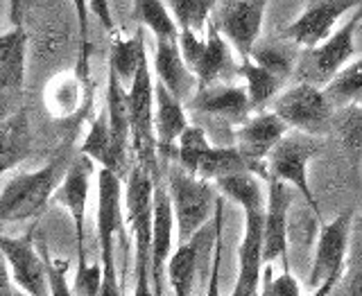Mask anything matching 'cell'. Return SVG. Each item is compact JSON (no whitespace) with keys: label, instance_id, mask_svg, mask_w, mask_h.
<instances>
[{"label":"cell","instance_id":"52a82bcc","mask_svg":"<svg viewBox=\"0 0 362 296\" xmlns=\"http://www.w3.org/2000/svg\"><path fill=\"white\" fill-rule=\"evenodd\" d=\"M322 150H324V143L320 136L290 129L267 156V174L286 181L292 188H297L303 195L305 203L310 206V211L315 213L317 222H322V211L313 195V188L308 181V165Z\"/></svg>","mask_w":362,"mask_h":296},{"label":"cell","instance_id":"2e32d148","mask_svg":"<svg viewBox=\"0 0 362 296\" xmlns=\"http://www.w3.org/2000/svg\"><path fill=\"white\" fill-rule=\"evenodd\" d=\"M34 229L21 235V237H9L0 233V254L5 256L11 278H14L16 285L30 294V296H43L50 294L48 288V278H45V265L39 247L34 244Z\"/></svg>","mask_w":362,"mask_h":296},{"label":"cell","instance_id":"e575fe53","mask_svg":"<svg viewBox=\"0 0 362 296\" xmlns=\"http://www.w3.org/2000/svg\"><path fill=\"white\" fill-rule=\"evenodd\" d=\"M181 30L204 34L218 0H163Z\"/></svg>","mask_w":362,"mask_h":296},{"label":"cell","instance_id":"ab89813d","mask_svg":"<svg viewBox=\"0 0 362 296\" xmlns=\"http://www.w3.org/2000/svg\"><path fill=\"white\" fill-rule=\"evenodd\" d=\"M269 265H265L263 274H265V283L260 285V294L265 296H299L301 288H299V280L292 276L290 269H283V274L276 278H269Z\"/></svg>","mask_w":362,"mask_h":296},{"label":"cell","instance_id":"f6af8a7d","mask_svg":"<svg viewBox=\"0 0 362 296\" xmlns=\"http://www.w3.org/2000/svg\"><path fill=\"white\" fill-rule=\"evenodd\" d=\"M0 20H3V0H0Z\"/></svg>","mask_w":362,"mask_h":296},{"label":"cell","instance_id":"74e56055","mask_svg":"<svg viewBox=\"0 0 362 296\" xmlns=\"http://www.w3.org/2000/svg\"><path fill=\"white\" fill-rule=\"evenodd\" d=\"M77 25H79V59H77V73L88 79V54H90V34H88V18L90 7L88 0H73Z\"/></svg>","mask_w":362,"mask_h":296},{"label":"cell","instance_id":"3957f363","mask_svg":"<svg viewBox=\"0 0 362 296\" xmlns=\"http://www.w3.org/2000/svg\"><path fill=\"white\" fill-rule=\"evenodd\" d=\"M124 190L122 177L107 167L98 170V244H100V263H102V292L100 296H118L122 294L118 269H116V237L122 235L124 226Z\"/></svg>","mask_w":362,"mask_h":296},{"label":"cell","instance_id":"1f68e13d","mask_svg":"<svg viewBox=\"0 0 362 296\" xmlns=\"http://www.w3.org/2000/svg\"><path fill=\"white\" fill-rule=\"evenodd\" d=\"M292 45V41H290ZM286 43H274V41H263L254 45L252 50V59L260 66H265L267 71H272L274 75H279L281 79H286L290 82L292 75H294V66H297V57H299V50L297 45L290 48Z\"/></svg>","mask_w":362,"mask_h":296},{"label":"cell","instance_id":"8fae6325","mask_svg":"<svg viewBox=\"0 0 362 296\" xmlns=\"http://www.w3.org/2000/svg\"><path fill=\"white\" fill-rule=\"evenodd\" d=\"M272 111L288 124L290 129L305 131L313 136H326L333 131L335 107L324 93V86L294 82L272 102Z\"/></svg>","mask_w":362,"mask_h":296},{"label":"cell","instance_id":"ac0fdd59","mask_svg":"<svg viewBox=\"0 0 362 296\" xmlns=\"http://www.w3.org/2000/svg\"><path fill=\"white\" fill-rule=\"evenodd\" d=\"M362 7V0H310L299 18L283 30V37L297 43L299 48H313L333 34L335 23L346 11Z\"/></svg>","mask_w":362,"mask_h":296},{"label":"cell","instance_id":"44dd1931","mask_svg":"<svg viewBox=\"0 0 362 296\" xmlns=\"http://www.w3.org/2000/svg\"><path fill=\"white\" fill-rule=\"evenodd\" d=\"M292 186L286 181L267 179L265 199V265L281 260L283 269H290L288 260V211L292 203Z\"/></svg>","mask_w":362,"mask_h":296},{"label":"cell","instance_id":"b9f144b4","mask_svg":"<svg viewBox=\"0 0 362 296\" xmlns=\"http://www.w3.org/2000/svg\"><path fill=\"white\" fill-rule=\"evenodd\" d=\"M88 7H90V14L105 25V30H109V32L116 30L113 28V14H111L109 0H88Z\"/></svg>","mask_w":362,"mask_h":296},{"label":"cell","instance_id":"7c38bea8","mask_svg":"<svg viewBox=\"0 0 362 296\" xmlns=\"http://www.w3.org/2000/svg\"><path fill=\"white\" fill-rule=\"evenodd\" d=\"M290 131L274 111H254L245 122L235 124L231 131L233 145L243 154L249 170L267 181V156L274 150L276 143Z\"/></svg>","mask_w":362,"mask_h":296},{"label":"cell","instance_id":"f1b7e54d","mask_svg":"<svg viewBox=\"0 0 362 296\" xmlns=\"http://www.w3.org/2000/svg\"><path fill=\"white\" fill-rule=\"evenodd\" d=\"M145 57V28L136 30L134 37H120V34H116L109 50V71L120 79L122 86H129Z\"/></svg>","mask_w":362,"mask_h":296},{"label":"cell","instance_id":"7402d4cb","mask_svg":"<svg viewBox=\"0 0 362 296\" xmlns=\"http://www.w3.org/2000/svg\"><path fill=\"white\" fill-rule=\"evenodd\" d=\"M86 88L88 79L79 75L77 68L50 77L43 88V107L48 116L54 120H73L75 116H84L90 102Z\"/></svg>","mask_w":362,"mask_h":296},{"label":"cell","instance_id":"8d00e7d4","mask_svg":"<svg viewBox=\"0 0 362 296\" xmlns=\"http://www.w3.org/2000/svg\"><path fill=\"white\" fill-rule=\"evenodd\" d=\"M39 251H41V258H43V265H45V278H48L50 294L52 296H71L73 288L68 285V278H66L68 269H71V263H68V260L50 256L45 242L39 244Z\"/></svg>","mask_w":362,"mask_h":296},{"label":"cell","instance_id":"cb8c5ba5","mask_svg":"<svg viewBox=\"0 0 362 296\" xmlns=\"http://www.w3.org/2000/svg\"><path fill=\"white\" fill-rule=\"evenodd\" d=\"M188 127L186 105L168 90L163 82L154 79V131L158 143V156L175 158L177 141Z\"/></svg>","mask_w":362,"mask_h":296},{"label":"cell","instance_id":"7bdbcfd3","mask_svg":"<svg viewBox=\"0 0 362 296\" xmlns=\"http://www.w3.org/2000/svg\"><path fill=\"white\" fill-rule=\"evenodd\" d=\"M7 260L0 254V296H11L16 294V290L11 288V271H7Z\"/></svg>","mask_w":362,"mask_h":296},{"label":"cell","instance_id":"60d3db41","mask_svg":"<svg viewBox=\"0 0 362 296\" xmlns=\"http://www.w3.org/2000/svg\"><path fill=\"white\" fill-rule=\"evenodd\" d=\"M39 0H9V23L14 28L25 25L28 14L34 9Z\"/></svg>","mask_w":362,"mask_h":296},{"label":"cell","instance_id":"6da1fadb","mask_svg":"<svg viewBox=\"0 0 362 296\" xmlns=\"http://www.w3.org/2000/svg\"><path fill=\"white\" fill-rule=\"evenodd\" d=\"M73 141H66L43 167L11 177L0 192V222L37 220L48 211L57 186L73 163Z\"/></svg>","mask_w":362,"mask_h":296},{"label":"cell","instance_id":"484cf974","mask_svg":"<svg viewBox=\"0 0 362 296\" xmlns=\"http://www.w3.org/2000/svg\"><path fill=\"white\" fill-rule=\"evenodd\" d=\"M32 152L30 118L28 111L21 109L14 116L0 120V177L23 163Z\"/></svg>","mask_w":362,"mask_h":296},{"label":"cell","instance_id":"30bf717a","mask_svg":"<svg viewBox=\"0 0 362 296\" xmlns=\"http://www.w3.org/2000/svg\"><path fill=\"white\" fill-rule=\"evenodd\" d=\"M351 222H354V208H346L331 222L322 224L308 276V285L317 296L333 294L337 283L342 280L349 256Z\"/></svg>","mask_w":362,"mask_h":296},{"label":"cell","instance_id":"d6a6232c","mask_svg":"<svg viewBox=\"0 0 362 296\" xmlns=\"http://www.w3.org/2000/svg\"><path fill=\"white\" fill-rule=\"evenodd\" d=\"M134 9L141 25L150 30L154 39H179L181 28L163 0H134Z\"/></svg>","mask_w":362,"mask_h":296},{"label":"cell","instance_id":"f546056e","mask_svg":"<svg viewBox=\"0 0 362 296\" xmlns=\"http://www.w3.org/2000/svg\"><path fill=\"white\" fill-rule=\"evenodd\" d=\"M333 131L337 134L354 167L362 165V102L337 107L333 113Z\"/></svg>","mask_w":362,"mask_h":296},{"label":"cell","instance_id":"5b68a950","mask_svg":"<svg viewBox=\"0 0 362 296\" xmlns=\"http://www.w3.org/2000/svg\"><path fill=\"white\" fill-rule=\"evenodd\" d=\"M177 41L188 68L197 77V88L240 79L238 77V66L240 64H235L233 59L231 43L224 39V34L218 30L213 18L209 20L204 34L181 30Z\"/></svg>","mask_w":362,"mask_h":296},{"label":"cell","instance_id":"603a6c76","mask_svg":"<svg viewBox=\"0 0 362 296\" xmlns=\"http://www.w3.org/2000/svg\"><path fill=\"white\" fill-rule=\"evenodd\" d=\"M154 75L184 105H188L190 97L197 93V77L188 68L177 39H156Z\"/></svg>","mask_w":362,"mask_h":296},{"label":"cell","instance_id":"d590c367","mask_svg":"<svg viewBox=\"0 0 362 296\" xmlns=\"http://www.w3.org/2000/svg\"><path fill=\"white\" fill-rule=\"evenodd\" d=\"M335 290L351 296H362V231H358L356 235V242L346 256L342 280L337 283Z\"/></svg>","mask_w":362,"mask_h":296},{"label":"cell","instance_id":"277c9868","mask_svg":"<svg viewBox=\"0 0 362 296\" xmlns=\"http://www.w3.org/2000/svg\"><path fill=\"white\" fill-rule=\"evenodd\" d=\"M165 184L173 199L175 220H177V240L186 242L195 235L204 224L218 211L220 195L213 188V181L197 174H190L175 158H168Z\"/></svg>","mask_w":362,"mask_h":296},{"label":"cell","instance_id":"9c48e42d","mask_svg":"<svg viewBox=\"0 0 362 296\" xmlns=\"http://www.w3.org/2000/svg\"><path fill=\"white\" fill-rule=\"evenodd\" d=\"M360 11L351 16L342 28L335 30L331 37L313 48H301L294 66V82H308L317 86H326L344 68L356 52V30L360 28Z\"/></svg>","mask_w":362,"mask_h":296},{"label":"cell","instance_id":"4316f807","mask_svg":"<svg viewBox=\"0 0 362 296\" xmlns=\"http://www.w3.org/2000/svg\"><path fill=\"white\" fill-rule=\"evenodd\" d=\"M28 32L14 28L0 34V90H21L25 84Z\"/></svg>","mask_w":362,"mask_h":296},{"label":"cell","instance_id":"d6986e66","mask_svg":"<svg viewBox=\"0 0 362 296\" xmlns=\"http://www.w3.org/2000/svg\"><path fill=\"white\" fill-rule=\"evenodd\" d=\"M175 235H177V220L173 199H170L168 184L161 179L154 181V222H152V267H150V280H152V294L161 296L165 294L163 288V274L168 258L175 251Z\"/></svg>","mask_w":362,"mask_h":296},{"label":"cell","instance_id":"5bb4252c","mask_svg":"<svg viewBox=\"0 0 362 296\" xmlns=\"http://www.w3.org/2000/svg\"><path fill=\"white\" fill-rule=\"evenodd\" d=\"M265 7L267 0H218V5H215L218 18L213 23L243 59L252 54L260 37Z\"/></svg>","mask_w":362,"mask_h":296},{"label":"cell","instance_id":"ffe728a7","mask_svg":"<svg viewBox=\"0 0 362 296\" xmlns=\"http://www.w3.org/2000/svg\"><path fill=\"white\" fill-rule=\"evenodd\" d=\"M188 111L202 113V116H211L226 122L233 129L235 124L245 122L254 113L252 100L247 95L245 84H211L197 88V93L190 97L186 105Z\"/></svg>","mask_w":362,"mask_h":296},{"label":"cell","instance_id":"d4e9b609","mask_svg":"<svg viewBox=\"0 0 362 296\" xmlns=\"http://www.w3.org/2000/svg\"><path fill=\"white\" fill-rule=\"evenodd\" d=\"M79 152L90 156L93 161L100 165V167H107L111 170V172L120 174L122 179H127L129 174V158H124L120 152L116 143H113L111 138V127H109V116H107V109L100 111L95 120L90 122V129L86 134V138L82 143V147H79Z\"/></svg>","mask_w":362,"mask_h":296},{"label":"cell","instance_id":"ee69618b","mask_svg":"<svg viewBox=\"0 0 362 296\" xmlns=\"http://www.w3.org/2000/svg\"><path fill=\"white\" fill-rule=\"evenodd\" d=\"M356 231H362V218L358 220V224H356Z\"/></svg>","mask_w":362,"mask_h":296},{"label":"cell","instance_id":"7a4b0ae2","mask_svg":"<svg viewBox=\"0 0 362 296\" xmlns=\"http://www.w3.org/2000/svg\"><path fill=\"white\" fill-rule=\"evenodd\" d=\"M124 222L134 237V294H152V222H154V179L134 163L124 179Z\"/></svg>","mask_w":362,"mask_h":296},{"label":"cell","instance_id":"4dcf8cb0","mask_svg":"<svg viewBox=\"0 0 362 296\" xmlns=\"http://www.w3.org/2000/svg\"><path fill=\"white\" fill-rule=\"evenodd\" d=\"M213 184L220 190L222 197H229L243 211H263L265 208V197H263V190H260L258 174L249 172V170L220 177V179H215Z\"/></svg>","mask_w":362,"mask_h":296},{"label":"cell","instance_id":"83f0119b","mask_svg":"<svg viewBox=\"0 0 362 296\" xmlns=\"http://www.w3.org/2000/svg\"><path fill=\"white\" fill-rule=\"evenodd\" d=\"M238 77L245 82L247 95L252 100L254 111H265L267 105L274 102V97L281 93V88L286 86V79H281L272 71H267L265 66L256 64L252 57L240 61L238 66Z\"/></svg>","mask_w":362,"mask_h":296},{"label":"cell","instance_id":"ba28073f","mask_svg":"<svg viewBox=\"0 0 362 296\" xmlns=\"http://www.w3.org/2000/svg\"><path fill=\"white\" fill-rule=\"evenodd\" d=\"M175 161L186 167L190 174H197L206 181H215L220 177L245 172L249 170L238 147L231 145H213L209 134L199 124H190L181 131L175 150ZM252 172V170H249Z\"/></svg>","mask_w":362,"mask_h":296},{"label":"cell","instance_id":"9a60e30c","mask_svg":"<svg viewBox=\"0 0 362 296\" xmlns=\"http://www.w3.org/2000/svg\"><path fill=\"white\" fill-rule=\"evenodd\" d=\"M222 195L218 199V211H215V226L209 229L206 224L190 237L186 242H179L175 247L173 256L168 258L165 274L168 283L177 296H188L195 290V280L199 274V260L204 254H209V247L218 240V235L222 233Z\"/></svg>","mask_w":362,"mask_h":296},{"label":"cell","instance_id":"e0dca14e","mask_svg":"<svg viewBox=\"0 0 362 296\" xmlns=\"http://www.w3.org/2000/svg\"><path fill=\"white\" fill-rule=\"evenodd\" d=\"M265 208L245 211V235L238 247V278L233 296L260 294L265 267Z\"/></svg>","mask_w":362,"mask_h":296},{"label":"cell","instance_id":"4fadbf2b","mask_svg":"<svg viewBox=\"0 0 362 296\" xmlns=\"http://www.w3.org/2000/svg\"><path fill=\"white\" fill-rule=\"evenodd\" d=\"M95 174V161L90 156L77 152L73 163L68 165L62 184L57 186L52 203L64 206L71 213L73 229H75V247H77V267H84L86 263V249H84V235H86V206H88V192H90V179Z\"/></svg>","mask_w":362,"mask_h":296},{"label":"cell","instance_id":"bcb514c9","mask_svg":"<svg viewBox=\"0 0 362 296\" xmlns=\"http://www.w3.org/2000/svg\"><path fill=\"white\" fill-rule=\"evenodd\" d=\"M358 11H360V18H362V7H358ZM360 25H362V23H360Z\"/></svg>","mask_w":362,"mask_h":296},{"label":"cell","instance_id":"836d02e7","mask_svg":"<svg viewBox=\"0 0 362 296\" xmlns=\"http://www.w3.org/2000/svg\"><path fill=\"white\" fill-rule=\"evenodd\" d=\"M324 93L331 100V105L344 107L351 102L362 100V59L339 68L337 75L324 86Z\"/></svg>","mask_w":362,"mask_h":296},{"label":"cell","instance_id":"f35d334b","mask_svg":"<svg viewBox=\"0 0 362 296\" xmlns=\"http://www.w3.org/2000/svg\"><path fill=\"white\" fill-rule=\"evenodd\" d=\"M102 280H105V274H102V263L77 267L73 294H79V296H100Z\"/></svg>","mask_w":362,"mask_h":296},{"label":"cell","instance_id":"8992f818","mask_svg":"<svg viewBox=\"0 0 362 296\" xmlns=\"http://www.w3.org/2000/svg\"><path fill=\"white\" fill-rule=\"evenodd\" d=\"M127 109L132 129V152L136 156V163H141L154 181L161 179L158 143L154 131V79L147 57L141 61L132 84L127 86Z\"/></svg>","mask_w":362,"mask_h":296}]
</instances>
